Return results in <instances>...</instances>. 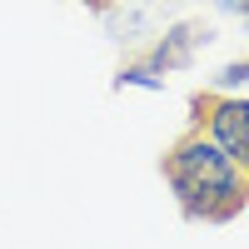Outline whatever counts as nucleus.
Segmentation results:
<instances>
[{"label":"nucleus","instance_id":"obj_1","mask_svg":"<svg viewBox=\"0 0 249 249\" xmlns=\"http://www.w3.org/2000/svg\"><path fill=\"white\" fill-rule=\"evenodd\" d=\"M160 170H164V184H170L179 214L195 219V224H230L249 210V175L199 124H190L164 150Z\"/></svg>","mask_w":249,"mask_h":249},{"label":"nucleus","instance_id":"obj_2","mask_svg":"<svg viewBox=\"0 0 249 249\" xmlns=\"http://www.w3.org/2000/svg\"><path fill=\"white\" fill-rule=\"evenodd\" d=\"M190 110H195L199 130L249 175V100L244 95H224V90H204V95L190 100Z\"/></svg>","mask_w":249,"mask_h":249},{"label":"nucleus","instance_id":"obj_3","mask_svg":"<svg viewBox=\"0 0 249 249\" xmlns=\"http://www.w3.org/2000/svg\"><path fill=\"white\" fill-rule=\"evenodd\" d=\"M199 25H179V30H170L160 40V45L150 50V65L164 75V70H175V65H190V55H195V45H199Z\"/></svg>","mask_w":249,"mask_h":249},{"label":"nucleus","instance_id":"obj_4","mask_svg":"<svg viewBox=\"0 0 249 249\" xmlns=\"http://www.w3.org/2000/svg\"><path fill=\"white\" fill-rule=\"evenodd\" d=\"M124 85H140V90H164V80H160V70L150 65V60H140V65H120L115 90H124Z\"/></svg>","mask_w":249,"mask_h":249},{"label":"nucleus","instance_id":"obj_5","mask_svg":"<svg viewBox=\"0 0 249 249\" xmlns=\"http://www.w3.org/2000/svg\"><path fill=\"white\" fill-rule=\"evenodd\" d=\"M234 85H249V60H234V65H224L214 90H234Z\"/></svg>","mask_w":249,"mask_h":249}]
</instances>
